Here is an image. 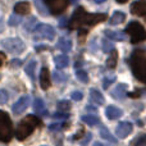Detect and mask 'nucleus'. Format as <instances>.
Here are the masks:
<instances>
[{
    "label": "nucleus",
    "instance_id": "34",
    "mask_svg": "<svg viewBox=\"0 0 146 146\" xmlns=\"http://www.w3.org/2000/svg\"><path fill=\"white\" fill-rule=\"evenodd\" d=\"M36 22H37V19H36L35 17H31L30 19H28L27 22H26V25H25V28H26V30H27V31H31V30H33L32 27H33V26L36 25Z\"/></svg>",
    "mask_w": 146,
    "mask_h": 146
},
{
    "label": "nucleus",
    "instance_id": "7",
    "mask_svg": "<svg viewBox=\"0 0 146 146\" xmlns=\"http://www.w3.org/2000/svg\"><path fill=\"white\" fill-rule=\"evenodd\" d=\"M35 37L44 38V40H54L55 37V31L51 26L49 25H38L33 28Z\"/></svg>",
    "mask_w": 146,
    "mask_h": 146
},
{
    "label": "nucleus",
    "instance_id": "26",
    "mask_svg": "<svg viewBox=\"0 0 146 146\" xmlns=\"http://www.w3.org/2000/svg\"><path fill=\"white\" fill-rule=\"evenodd\" d=\"M100 136L103 137L104 140H106V141L117 142V140L114 139L113 136H111V133L109 132V129H108V128H105V127H101V128H100Z\"/></svg>",
    "mask_w": 146,
    "mask_h": 146
},
{
    "label": "nucleus",
    "instance_id": "1",
    "mask_svg": "<svg viewBox=\"0 0 146 146\" xmlns=\"http://www.w3.org/2000/svg\"><path fill=\"white\" fill-rule=\"evenodd\" d=\"M106 19V15L103 13H87L82 7H78L73 13L71 21H69V28H78L82 26L91 27L94 25H98L100 22H104Z\"/></svg>",
    "mask_w": 146,
    "mask_h": 146
},
{
    "label": "nucleus",
    "instance_id": "9",
    "mask_svg": "<svg viewBox=\"0 0 146 146\" xmlns=\"http://www.w3.org/2000/svg\"><path fill=\"white\" fill-rule=\"evenodd\" d=\"M133 131V124L131 122H121L115 128V133L119 139H126Z\"/></svg>",
    "mask_w": 146,
    "mask_h": 146
},
{
    "label": "nucleus",
    "instance_id": "13",
    "mask_svg": "<svg viewBox=\"0 0 146 146\" xmlns=\"http://www.w3.org/2000/svg\"><path fill=\"white\" fill-rule=\"evenodd\" d=\"M126 95H127V85H124V83H118V85L111 90V96H113L114 99H119V100H121V99H123Z\"/></svg>",
    "mask_w": 146,
    "mask_h": 146
},
{
    "label": "nucleus",
    "instance_id": "38",
    "mask_svg": "<svg viewBox=\"0 0 146 146\" xmlns=\"http://www.w3.org/2000/svg\"><path fill=\"white\" fill-rule=\"evenodd\" d=\"M71 96H72V99L74 101H80V100H82L83 99V94L81 92V91H73Z\"/></svg>",
    "mask_w": 146,
    "mask_h": 146
},
{
    "label": "nucleus",
    "instance_id": "11",
    "mask_svg": "<svg viewBox=\"0 0 146 146\" xmlns=\"http://www.w3.org/2000/svg\"><path fill=\"white\" fill-rule=\"evenodd\" d=\"M131 13L139 17H146V1L145 0H137L131 5Z\"/></svg>",
    "mask_w": 146,
    "mask_h": 146
},
{
    "label": "nucleus",
    "instance_id": "44",
    "mask_svg": "<svg viewBox=\"0 0 146 146\" xmlns=\"http://www.w3.org/2000/svg\"><path fill=\"white\" fill-rule=\"evenodd\" d=\"M94 1H95L96 4H101V3H104L105 0H94Z\"/></svg>",
    "mask_w": 146,
    "mask_h": 146
},
{
    "label": "nucleus",
    "instance_id": "39",
    "mask_svg": "<svg viewBox=\"0 0 146 146\" xmlns=\"http://www.w3.org/2000/svg\"><path fill=\"white\" fill-rule=\"evenodd\" d=\"M54 118H59V119H66V118H68L69 117V114H66V113H63V111H59V113H55L54 114Z\"/></svg>",
    "mask_w": 146,
    "mask_h": 146
},
{
    "label": "nucleus",
    "instance_id": "43",
    "mask_svg": "<svg viewBox=\"0 0 146 146\" xmlns=\"http://www.w3.org/2000/svg\"><path fill=\"white\" fill-rule=\"evenodd\" d=\"M128 0H117V3H119V4H124V3H127Z\"/></svg>",
    "mask_w": 146,
    "mask_h": 146
},
{
    "label": "nucleus",
    "instance_id": "30",
    "mask_svg": "<svg viewBox=\"0 0 146 146\" xmlns=\"http://www.w3.org/2000/svg\"><path fill=\"white\" fill-rule=\"evenodd\" d=\"M22 22V18L19 17V14H13V15H10L9 17V21H8V25L9 26H18L19 23Z\"/></svg>",
    "mask_w": 146,
    "mask_h": 146
},
{
    "label": "nucleus",
    "instance_id": "24",
    "mask_svg": "<svg viewBox=\"0 0 146 146\" xmlns=\"http://www.w3.org/2000/svg\"><path fill=\"white\" fill-rule=\"evenodd\" d=\"M35 7L41 15H49V9L46 8V4L42 0H35Z\"/></svg>",
    "mask_w": 146,
    "mask_h": 146
},
{
    "label": "nucleus",
    "instance_id": "28",
    "mask_svg": "<svg viewBox=\"0 0 146 146\" xmlns=\"http://www.w3.org/2000/svg\"><path fill=\"white\" fill-rule=\"evenodd\" d=\"M131 145L132 146H144V145H146V133L139 135V136L131 142Z\"/></svg>",
    "mask_w": 146,
    "mask_h": 146
},
{
    "label": "nucleus",
    "instance_id": "27",
    "mask_svg": "<svg viewBox=\"0 0 146 146\" xmlns=\"http://www.w3.org/2000/svg\"><path fill=\"white\" fill-rule=\"evenodd\" d=\"M53 78L55 80L56 83H63V82L67 81V74L62 71H55L54 74H53Z\"/></svg>",
    "mask_w": 146,
    "mask_h": 146
},
{
    "label": "nucleus",
    "instance_id": "33",
    "mask_svg": "<svg viewBox=\"0 0 146 146\" xmlns=\"http://www.w3.org/2000/svg\"><path fill=\"white\" fill-rule=\"evenodd\" d=\"M66 127H68V124H66V123H51V124H49V129H50V131H60V129L66 128Z\"/></svg>",
    "mask_w": 146,
    "mask_h": 146
},
{
    "label": "nucleus",
    "instance_id": "10",
    "mask_svg": "<svg viewBox=\"0 0 146 146\" xmlns=\"http://www.w3.org/2000/svg\"><path fill=\"white\" fill-rule=\"evenodd\" d=\"M30 103H31V99H30V96L28 95H26V96H22V98L19 99V100L17 101V103L13 105V113L15 114V115H18V114H21V113H23V111L26 110V109L30 106Z\"/></svg>",
    "mask_w": 146,
    "mask_h": 146
},
{
    "label": "nucleus",
    "instance_id": "23",
    "mask_svg": "<svg viewBox=\"0 0 146 146\" xmlns=\"http://www.w3.org/2000/svg\"><path fill=\"white\" fill-rule=\"evenodd\" d=\"M81 119H82L86 124H88V126H96V124L100 122L99 117L92 115V114H86V115H82V118Z\"/></svg>",
    "mask_w": 146,
    "mask_h": 146
},
{
    "label": "nucleus",
    "instance_id": "15",
    "mask_svg": "<svg viewBox=\"0 0 146 146\" xmlns=\"http://www.w3.org/2000/svg\"><path fill=\"white\" fill-rule=\"evenodd\" d=\"M30 10H31V5H30V3H27V1H19L14 5L15 14H21V15L28 14Z\"/></svg>",
    "mask_w": 146,
    "mask_h": 146
},
{
    "label": "nucleus",
    "instance_id": "25",
    "mask_svg": "<svg viewBox=\"0 0 146 146\" xmlns=\"http://www.w3.org/2000/svg\"><path fill=\"white\" fill-rule=\"evenodd\" d=\"M36 62L35 60H31L30 63L27 64V66H26V73H27V76L28 77L31 78V80H33V78H35V69H36Z\"/></svg>",
    "mask_w": 146,
    "mask_h": 146
},
{
    "label": "nucleus",
    "instance_id": "41",
    "mask_svg": "<svg viewBox=\"0 0 146 146\" xmlns=\"http://www.w3.org/2000/svg\"><path fill=\"white\" fill-rule=\"evenodd\" d=\"M5 59H7V56H5V54L0 51V67H3V64H4Z\"/></svg>",
    "mask_w": 146,
    "mask_h": 146
},
{
    "label": "nucleus",
    "instance_id": "16",
    "mask_svg": "<svg viewBox=\"0 0 146 146\" xmlns=\"http://www.w3.org/2000/svg\"><path fill=\"white\" fill-rule=\"evenodd\" d=\"M90 98H91V101H92L95 105H103L104 104V98H103L101 92L98 90V88H91L90 90Z\"/></svg>",
    "mask_w": 146,
    "mask_h": 146
},
{
    "label": "nucleus",
    "instance_id": "45",
    "mask_svg": "<svg viewBox=\"0 0 146 146\" xmlns=\"http://www.w3.org/2000/svg\"><path fill=\"white\" fill-rule=\"evenodd\" d=\"M94 146H104L103 144H101V142H95V145Z\"/></svg>",
    "mask_w": 146,
    "mask_h": 146
},
{
    "label": "nucleus",
    "instance_id": "32",
    "mask_svg": "<svg viewBox=\"0 0 146 146\" xmlns=\"http://www.w3.org/2000/svg\"><path fill=\"white\" fill-rule=\"evenodd\" d=\"M111 50H114V45L113 42H110V41L108 40H103V51L104 53H110Z\"/></svg>",
    "mask_w": 146,
    "mask_h": 146
},
{
    "label": "nucleus",
    "instance_id": "4",
    "mask_svg": "<svg viewBox=\"0 0 146 146\" xmlns=\"http://www.w3.org/2000/svg\"><path fill=\"white\" fill-rule=\"evenodd\" d=\"M13 136V127L10 117L7 111L0 110V141L9 142Z\"/></svg>",
    "mask_w": 146,
    "mask_h": 146
},
{
    "label": "nucleus",
    "instance_id": "19",
    "mask_svg": "<svg viewBox=\"0 0 146 146\" xmlns=\"http://www.w3.org/2000/svg\"><path fill=\"white\" fill-rule=\"evenodd\" d=\"M59 50H62L63 53H69L72 50V41L69 38H60L56 44Z\"/></svg>",
    "mask_w": 146,
    "mask_h": 146
},
{
    "label": "nucleus",
    "instance_id": "18",
    "mask_svg": "<svg viewBox=\"0 0 146 146\" xmlns=\"http://www.w3.org/2000/svg\"><path fill=\"white\" fill-rule=\"evenodd\" d=\"M33 110H35L36 114H40V115H46L48 114V110H46V106L44 104L42 99H36L33 101Z\"/></svg>",
    "mask_w": 146,
    "mask_h": 146
},
{
    "label": "nucleus",
    "instance_id": "21",
    "mask_svg": "<svg viewBox=\"0 0 146 146\" xmlns=\"http://www.w3.org/2000/svg\"><path fill=\"white\" fill-rule=\"evenodd\" d=\"M54 62H55L56 68L63 69V68H66V67H68L69 58L67 55H58V56H55V58H54Z\"/></svg>",
    "mask_w": 146,
    "mask_h": 146
},
{
    "label": "nucleus",
    "instance_id": "14",
    "mask_svg": "<svg viewBox=\"0 0 146 146\" xmlns=\"http://www.w3.org/2000/svg\"><path fill=\"white\" fill-rule=\"evenodd\" d=\"M122 114H123V111H122L119 108H117V106H108V108L105 109V115H106V118H108V119H111V121L121 118Z\"/></svg>",
    "mask_w": 146,
    "mask_h": 146
},
{
    "label": "nucleus",
    "instance_id": "22",
    "mask_svg": "<svg viewBox=\"0 0 146 146\" xmlns=\"http://www.w3.org/2000/svg\"><path fill=\"white\" fill-rule=\"evenodd\" d=\"M117 63H118V53L115 50H111L108 59H106V67L113 69V68H115Z\"/></svg>",
    "mask_w": 146,
    "mask_h": 146
},
{
    "label": "nucleus",
    "instance_id": "3",
    "mask_svg": "<svg viewBox=\"0 0 146 146\" xmlns=\"http://www.w3.org/2000/svg\"><path fill=\"white\" fill-rule=\"evenodd\" d=\"M41 126V121L35 115H27L25 119L18 123L17 128H15V137H17L19 141L26 140L33 131H35L36 127Z\"/></svg>",
    "mask_w": 146,
    "mask_h": 146
},
{
    "label": "nucleus",
    "instance_id": "5",
    "mask_svg": "<svg viewBox=\"0 0 146 146\" xmlns=\"http://www.w3.org/2000/svg\"><path fill=\"white\" fill-rule=\"evenodd\" d=\"M126 32L131 36L132 44H137L146 40V30L144 28V26L140 25L136 21H132L128 23V26L126 27Z\"/></svg>",
    "mask_w": 146,
    "mask_h": 146
},
{
    "label": "nucleus",
    "instance_id": "20",
    "mask_svg": "<svg viewBox=\"0 0 146 146\" xmlns=\"http://www.w3.org/2000/svg\"><path fill=\"white\" fill-rule=\"evenodd\" d=\"M124 19H126V14H124L123 12H121V10H118V12H115L110 17L109 23H110L111 26H115V25H119V23L124 22Z\"/></svg>",
    "mask_w": 146,
    "mask_h": 146
},
{
    "label": "nucleus",
    "instance_id": "35",
    "mask_svg": "<svg viewBox=\"0 0 146 146\" xmlns=\"http://www.w3.org/2000/svg\"><path fill=\"white\" fill-rule=\"evenodd\" d=\"M114 81H115V77H114V76H109V77H105L103 80V87L104 88H108L109 86L111 85V83L114 82Z\"/></svg>",
    "mask_w": 146,
    "mask_h": 146
},
{
    "label": "nucleus",
    "instance_id": "40",
    "mask_svg": "<svg viewBox=\"0 0 146 146\" xmlns=\"http://www.w3.org/2000/svg\"><path fill=\"white\" fill-rule=\"evenodd\" d=\"M21 63H22V62H21L19 59H14V60H12V63H10V67H13V68H14V67H19Z\"/></svg>",
    "mask_w": 146,
    "mask_h": 146
},
{
    "label": "nucleus",
    "instance_id": "29",
    "mask_svg": "<svg viewBox=\"0 0 146 146\" xmlns=\"http://www.w3.org/2000/svg\"><path fill=\"white\" fill-rule=\"evenodd\" d=\"M76 77H77V80H80L81 82H83V83L88 82V74H87V72H85L83 69H77Z\"/></svg>",
    "mask_w": 146,
    "mask_h": 146
},
{
    "label": "nucleus",
    "instance_id": "31",
    "mask_svg": "<svg viewBox=\"0 0 146 146\" xmlns=\"http://www.w3.org/2000/svg\"><path fill=\"white\" fill-rule=\"evenodd\" d=\"M58 109L60 111H63V113H67V111L71 109V104H69V101H67V100H62L58 103Z\"/></svg>",
    "mask_w": 146,
    "mask_h": 146
},
{
    "label": "nucleus",
    "instance_id": "8",
    "mask_svg": "<svg viewBox=\"0 0 146 146\" xmlns=\"http://www.w3.org/2000/svg\"><path fill=\"white\" fill-rule=\"evenodd\" d=\"M46 5L49 8V12H51L53 14H60L68 8V0H45Z\"/></svg>",
    "mask_w": 146,
    "mask_h": 146
},
{
    "label": "nucleus",
    "instance_id": "46",
    "mask_svg": "<svg viewBox=\"0 0 146 146\" xmlns=\"http://www.w3.org/2000/svg\"><path fill=\"white\" fill-rule=\"evenodd\" d=\"M72 1H73V3H74V1H77V0H72Z\"/></svg>",
    "mask_w": 146,
    "mask_h": 146
},
{
    "label": "nucleus",
    "instance_id": "37",
    "mask_svg": "<svg viewBox=\"0 0 146 146\" xmlns=\"http://www.w3.org/2000/svg\"><path fill=\"white\" fill-rule=\"evenodd\" d=\"M91 139H92V135H91L90 132L85 133V137L81 140V146H87V144L91 141Z\"/></svg>",
    "mask_w": 146,
    "mask_h": 146
},
{
    "label": "nucleus",
    "instance_id": "17",
    "mask_svg": "<svg viewBox=\"0 0 146 146\" xmlns=\"http://www.w3.org/2000/svg\"><path fill=\"white\" fill-rule=\"evenodd\" d=\"M105 36L110 40L114 41H123L126 40V35L122 31H110V30H105Z\"/></svg>",
    "mask_w": 146,
    "mask_h": 146
},
{
    "label": "nucleus",
    "instance_id": "36",
    "mask_svg": "<svg viewBox=\"0 0 146 146\" xmlns=\"http://www.w3.org/2000/svg\"><path fill=\"white\" fill-rule=\"evenodd\" d=\"M9 99V95H8L7 90H0V104H5Z\"/></svg>",
    "mask_w": 146,
    "mask_h": 146
},
{
    "label": "nucleus",
    "instance_id": "6",
    "mask_svg": "<svg viewBox=\"0 0 146 146\" xmlns=\"http://www.w3.org/2000/svg\"><path fill=\"white\" fill-rule=\"evenodd\" d=\"M1 46L7 51H9V53H12V54H19L26 49L25 42H23L21 38H17V37L4 38V40L1 41Z\"/></svg>",
    "mask_w": 146,
    "mask_h": 146
},
{
    "label": "nucleus",
    "instance_id": "42",
    "mask_svg": "<svg viewBox=\"0 0 146 146\" xmlns=\"http://www.w3.org/2000/svg\"><path fill=\"white\" fill-rule=\"evenodd\" d=\"M128 96H131V98H137V96H140V92H131V94H127Z\"/></svg>",
    "mask_w": 146,
    "mask_h": 146
},
{
    "label": "nucleus",
    "instance_id": "12",
    "mask_svg": "<svg viewBox=\"0 0 146 146\" xmlns=\"http://www.w3.org/2000/svg\"><path fill=\"white\" fill-rule=\"evenodd\" d=\"M40 86L42 90H48L50 87V73L46 67H42L40 73Z\"/></svg>",
    "mask_w": 146,
    "mask_h": 146
},
{
    "label": "nucleus",
    "instance_id": "2",
    "mask_svg": "<svg viewBox=\"0 0 146 146\" xmlns=\"http://www.w3.org/2000/svg\"><path fill=\"white\" fill-rule=\"evenodd\" d=\"M131 68L133 76L139 81L146 83V54L142 50H136L131 55Z\"/></svg>",
    "mask_w": 146,
    "mask_h": 146
}]
</instances>
